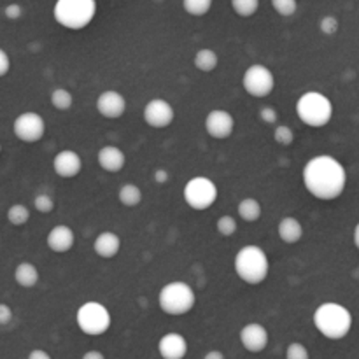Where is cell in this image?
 <instances>
[{"label": "cell", "instance_id": "obj_1", "mask_svg": "<svg viewBox=\"0 0 359 359\" xmlns=\"http://www.w3.org/2000/svg\"><path fill=\"white\" fill-rule=\"evenodd\" d=\"M304 184L314 198L332 202L346 191L347 172L337 158L319 154L305 163Z\"/></svg>", "mask_w": 359, "mask_h": 359}, {"label": "cell", "instance_id": "obj_2", "mask_svg": "<svg viewBox=\"0 0 359 359\" xmlns=\"http://www.w3.org/2000/svg\"><path fill=\"white\" fill-rule=\"evenodd\" d=\"M314 326L328 340H342L353 328V314L344 305L328 302L316 309Z\"/></svg>", "mask_w": 359, "mask_h": 359}, {"label": "cell", "instance_id": "obj_3", "mask_svg": "<svg viewBox=\"0 0 359 359\" xmlns=\"http://www.w3.org/2000/svg\"><path fill=\"white\" fill-rule=\"evenodd\" d=\"M235 273L249 286H258L269 277L270 262L266 252L258 245H245L235 256Z\"/></svg>", "mask_w": 359, "mask_h": 359}, {"label": "cell", "instance_id": "obj_4", "mask_svg": "<svg viewBox=\"0 0 359 359\" xmlns=\"http://www.w3.org/2000/svg\"><path fill=\"white\" fill-rule=\"evenodd\" d=\"M97 2L93 0H58L53 9L56 23L67 30H83L93 21Z\"/></svg>", "mask_w": 359, "mask_h": 359}, {"label": "cell", "instance_id": "obj_5", "mask_svg": "<svg viewBox=\"0 0 359 359\" xmlns=\"http://www.w3.org/2000/svg\"><path fill=\"white\" fill-rule=\"evenodd\" d=\"M297 114L304 125L323 128L333 118V104L319 91H307L297 102Z\"/></svg>", "mask_w": 359, "mask_h": 359}, {"label": "cell", "instance_id": "obj_6", "mask_svg": "<svg viewBox=\"0 0 359 359\" xmlns=\"http://www.w3.org/2000/svg\"><path fill=\"white\" fill-rule=\"evenodd\" d=\"M158 304L165 314L184 316L195 307V291L186 283H179V280L168 283L167 286L161 287L160 294H158Z\"/></svg>", "mask_w": 359, "mask_h": 359}, {"label": "cell", "instance_id": "obj_7", "mask_svg": "<svg viewBox=\"0 0 359 359\" xmlns=\"http://www.w3.org/2000/svg\"><path fill=\"white\" fill-rule=\"evenodd\" d=\"M76 321L81 332L90 337L104 335L112 325L111 312L98 302H86L81 305L76 314Z\"/></svg>", "mask_w": 359, "mask_h": 359}, {"label": "cell", "instance_id": "obj_8", "mask_svg": "<svg viewBox=\"0 0 359 359\" xmlns=\"http://www.w3.org/2000/svg\"><path fill=\"white\" fill-rule=\"evenodd\" d=\"M182 196L193 210H207L216 203L217 186L209 177L196 175L186 182Z\"/></svg>", "mask_w": 359, "mask_h": 359}, {"label": "cell", "instance_id": "obj_9", "mask_svg": "<svg viewBox=\"0 0 359 359\" xmlns=\"http://www.w3.org/2000/svg\"><path fill=\"white\" fill-rule=\"evenodd\" d=\"M242 86L248 91L251 97L255 98H265L276 88V77H273L272 70L262 63H255V65L248 67L242 77Z\"/></svg>", "mask_w": 359, "mask_h": 359}, {"label": "cell", "instance_id": "obj_10", "mask_svg": "<svg viewBox=\"0 0 359 359\" xmlns=\"http://www.w3.org/2000/svg\"><path fill=\"white\" fill-rule=\"evenodd\" d=\"M13 132L21 142L35 144L44 137L46 121L37 112H23L14 119Z\"/></svg>", "mask_w": 359, "mask_h": 359}, {"label": "cell", "instance_id": "obj_11", "mask_svg": "<svg viewBox=\"0 0 359 359\" xmlns=\"http://www.w3.org/2000/svg\"><path fill=\"white\" fill-rule=\"evenodd\" d=\"M174 118V107L170 105V102L163 100V98H153V100L147 102L146 107H144V121L154 130H161L170 126Z\"/></svg>", "mask_w": 359, "mask_h": 359}, {"label": "cell", "instance_id": "obj_12", "mask_svg": "<svg viewBox=\"0 0 359 359\" xmlns=\"http://www.w3.org/2000/svg\"><path fill=\"white\" fill-rule=\"evenodd\" d=\"M205 130L214 139H228L235 130V119L224 109H214L205 118Z\"/></svg>", "mask_w": 359, "mask_h": 359}, {"label": "cell", "instance_id": "obj_13", "mask_svg": "<svg viewBox=\"0 0 359 359\" xmlns=\"http://www.w3.org/2000/svg\"><path fill=\"white\" fill-rule=\"evenodd\" d=\"M241 344L248 353H262L269 346V332L259 323H249L241 330Z\"/></svg>", "mask_w": 359, "mask_h": 359}, {"label": "cell", "instance_id": "obj_14", "mask_svg": "<svg viewBox=\"0 0 359 359\" xmlns=\"http://www.w3.org/2000/svg\"><path fill=\"white\" fill-rule=\"evenodd\" d=\"M97 111L105 119H119L126 111V100L119 91L107 90L98 95Z\"/></svg>", "mask_w": 359, "mask_h": 359}, {"label": "cell", "instance_id": "obj_15", "mask_svg": "<svg viewBox=\"0 0 359 359\" xmlns=\"http://www.w3.org/2000/svg\"><path fill=\"white\" fill-rule=\"evenodd\" d=\"M53 168L62 179H74L83 170V160L72 149H63L53 160Z\"/></svg>", "mask_w": 359, "mask_h": 359}, {"label": "cell", "instance_id": "obj_16", "mask_svg": "<svg viewBox=\"0 0 359 359\" xmlns=\"http://www.w3.org/2000/svg\"><path fill=\"white\" fill-rule=\"evenodd\" d=\"M158 354L161 359H184L188 354V342L181 333H167L158 342Z\"/></svg>", "mask_w": 359, "mask_h": 359}, {"label": "cell", "instance_id": "obj_17", "mask_svg": "<svg viewBox=\"0 0 359 359\" xmlns=\"http://www.w3.org/2000/svg\"><path fill=\"white\" fill-rule=\"evenodd\" d=\"M46 244H48V248L53 252L63 255V252H69L74 248V244H76V235H74V230L70 226L58 224V226L51 228V231L48 233V238H46Z\"/></svg>", "mask_w": 359, "mask_h": 359}, {"label": "cell", "instance_id": "obj_18", "mask_svg": "<svg viewBox=\"0 0 359 359\" xmlns=\"http://www.w3.org/2000/svg\"><path fill=\"white\" fill-rule=\"evenodd\" d=\"M97 160L98 165H100L105 172H109V174H118L119 170H123V167H125L126 163L125 153L116 146L102 147L97 154Z\"/></svg>", "mask_w": 359, "mask_h": 359}, {"label": "cell", "instance_id": "obj_19", "mask_svg": "<svg viewBox=\"0 0 359 359\" xmlns=\"http://www.w3.org/2000/svg\"><path fill=\"white\" fill-rule=\"evenodd\" d=\"M95 255L104 259H112L121 251V238L114 231H102L93 242Z\"/></svg>", "mask_w": 359, "mask_h": 359}, {"label": "cell", "instance_id": "obj_20", "mask_svg": "<svg viewBox=\"0 0 359 359\" xmlns=\"http://www.w3.org/2000/svg\"><path fill=\"white\" fill-rule=\"evenodd\" d=\"M277 233H279L280 241L293 245V244H298V242L302 241V237H304V226H302V223L297 219V217L287 216L279 221Z\"/></svg>", "mask_w": 359, "mask_h": 359}, {"label": "cell", "instance_id": "obj_21", "mask_svg": "<svg viewBox=\"0 0 359 359\" xmlns=\"http://www.w3.org/2000/svg\"><path fill=\"white\" fill-rule=\"evenodd\" d=\"M39 279H41V276H39L37 266L32 265V263L28 262L20 263V265L16 266V270H14V280L18 283V286L27 287V290L37 286Z\"/></svg>", "mask_w": 359, "mask_h": 359}, {"label": "cell", "instance_id": "obj_22", "mask_svg": "<svg viewBox=\"0 0 359 359\" xmlns=\"http://www.w3.org/2000/svg\"><path fill=\"white\" fill-rule=\"evenodd\" d=\"M237 212H238V217H241L242 221H245V223H256V221L262 217L263 209H262V203H259L256 198H244L241 200V203H238Z\"/></svg>", "mask_w": 359, "mask_h": 359}, {"label": "cell", "instance_id": "obj_23", "mask_svg": "<svg viewBox=\"0 0 359 359\" xmlns=\"http://www.w3.org/2000/svg\"><path fill=\"white\" fill-rule=\"evenodd\" d=\"M193 63H195L196 69L200 70V72H214L217 67V63H219V58H217L216 51H212V49H200V51H196L195 58H193Z\"/></svg>", "mask_w": 359, "mask_h": 359}, {"label": "cell", "instance_id": "obj_24", "mask_svg": "<svg viewBox=\"0 0 359 359\" xmlns=\"http://www.w3.org/2000/svg\"><path fill=\"white\" fill-rule=\"evenodd\" d=\"M118 198L119 202H121V205L137 207L140 202H142V191H140L139 186L128 182V184L121 186V189H119L118 193Z\"/></svg>", "mask_w": 359, "mask_h": 359}, {"label": "cell", "instance_id": "obj_25", "mask_svg": "<svg viewBox=\"0 0 359 359\" xmlns=\"http://www.w3.org/2000/svg\"><path fill=\"white\" fill-rule=\"evenodd\" d=\"M7 221H9L13 226H23L30 221V209L23 203H14L7 210Z\"/></svg>", "mask_w": 359, "mask_h": 359}, {"label": "cell", "instance_id": "obj_26", "mask_svg": "<svg viewBox=\"0 0 359 359\" xmlns=\"http://www.w3.org/2000/svg\"><path fill=\"white\" fill-rule=\"evenodd\" d=\"M74 104V97L65 88H56L51 93V105L58 111H69Z\"/></svg>", "mask_w": 359, "mask_h": 359}, {"label": "cell", "instance_id": "obj_27", "mask_svg": "<svg viewBox=\"0 0 359 359\" xmlns=\"http://www.w3.org/2000/svg\"><path fill=\"white\" fill-rule=\"evenodd\" d=\"M182 7H184V11L189 16L200 18L205 16L212 9V0H184Z\"/></svg>", "mask_w": 359, "mask_h": 359}, {"label": "cell", "instance_id": "obj_28", "mask_svg": "<svg viewBox=\"0 0 359 359\" xmlns=\"http://www.w3.org/2000/svg\"><path fill=\"white\" fill-rule=\"evenodd\" d=\"M231 7H233L235 14H238V16L251 18L258 13L259 2L258 0H233Z\"/></svg>", "mask_w": 359, "mask_h": 359}, {"label": "cell", "instance_id": "obj_29", "mask_svg": "<svg viewBox=\"0 0 359 359\" xmlns=\"http://www.w3.org/2000/svg\"><path fill=\"white\" fill-rule=\"evenodd\" d=\"M237 228V219H235L233 216H221L216 223L217 233L223 235V237H231V235H235Z\"/></svg>", "mask_w": 359, "mask_h": 359}, {"label": "cell", "instance_id": "obj_30", "mask_svg": "<svg viewBox=\"0 0 359 359\" xmlns=\"http://www.w3.org/2000/svg\"><path fill=\"white\" fill-rule=\"evenodd\" d=\"M273 140L279 146H291L294 140V132L287 125H279L273 130Z\"/></svg>", "mask_w": 359, "mask_h": 359}, {"label": "cell", "instance_id": "obj_31", "mask_svg": "<svg viewBox=\"0 0 359 359\" xmlns=\"http://www.w3.org/2000/svg\"><path fill=\"white\" fill-rule=\"evenodd\" d=\"M272 7L276 9L277 14L284 18L293 16L298 11V4L294 0H272Z\"/></svg>", "mask_w": 359, "mask_h": 359}, {"label": "cell", "instance_id": "obj_32", "mask_svg": "<svg viewBox=\"0 0 359 359\" xmlns=\"http://www.w3.org/2000/svg\"><path fill=\"white\" fill-rule=\"evenodd\" d=\"M34 205L41 214H49L55 210V200H53V196L48 195V193H41V195L35 196Z\"/></svg>", "mask_w": 359, "mask_h": 359}, {"label": "cell", "instance_id": "obj_33", "mask_svg": "<svg viewBox=\"0 0 359 359\" xmlns=\"http://www.w3.org/2000/svg\"><path fill=\"white\" fill-rule=\"evenodd\" d=\"M286 359H311V354H309V349L304 344L293 342L287 346Z\"/></svg>", "mask_w": 359, "mask_h": 359}, {"label": "cell", "instance_id": "obj_34", "mask_svg": "<svg viewBox=\"0 0 359 359\" xmlns=\"http://www.w3.org/2000/svg\"><path fill=\"white\" fill-rule=\"evenodd\" d=\"M259 118H262V121L266 123V125H276L277 119H279V114H277L276 109L270 107V105H263V107L259 109Z\"/></svg>", "mask_w": 359, "mask_h": 359}, {"label": "cell", "instance_id": "obj_35", "mask_svg": "<svg viewBox=\"0 0 359 359\" xmlns=\"http://www.w3.org/2000/svg\"><path fill=\"white\" fill-rule=\"evenodd\" d=\"M337 30H339V21H337V18H333V16L323 18V21H321V32H323V34L333 35Z\"/></svg>", "mask_w": 359, "mask_h": 359}, {"label": "cell", "instance_id": "obj_36", "mask_svg": "<svg viewBox=\"0 0 359 359\" xmlns=\"http://www.w3.org/2000/svg\"><path fill=\"white\" fill-rule=\"evenodd\" d=\"M21 7L20 4H9V6H6V9H4V14H6L7 20H20L21 18Z\"/></svg>", "mask_w": 359, "mask_h": 359}, {"label": "cell", "instance_id": "obj_37", "mask_svg": "<svg viewBox=\"0 0 359 359\" xmlns=\"http://www.w3.org/2000/svg\"><path fill=\"white\" fill-rule=\"evenodd\" d=\"M13 318H14V314H13V311H11L9 305L0 304V325L7 326L11 321H13Z\"/></svg>", "mask_w": 359, "mask_h": 359}, {"label": "cell", "instance_id": "obj_38", "mask_svg": "<svg viewBox=\"0 0 359 359\" xmlns=\"http://www.w3.org/2000/svg\"><path fill=\"white\" fill-rule=\"evenodd\" d=\"M11 69V60L9 55L6 53V49H0V76H7Z\"/></svg>", "mask_w": 359, "mask_h": 359}, {"label": "cell", "instance_id": "obj_39", "mask_svg": "<svg viewBox=\"0 0 359 359\" xmlns=\"http://www.w3.org/2000/svg\"><path fill=\"white\" fill-rule=\"evenodd\" d=\"M168 177H170V175H168V172L163 170V168L154 172V181H156L158 184H165V182L168 181Z\"/></svg>", "mask_w": 359, "mask_h": 359}, {"label": "cell", "instance_id": "obj_40", "mask_svg": "<svg viewBox=\"0 0 359 359\" xmlns=\"http://www.w3.org/2000/svg\"><path fill=\"white\" fill-rule=\"evenodd\" d=\"M28 359H53L51 354L46 353L42 349H34L30 354H28Z\"/></svg>", "mask_w": 359, "mask_h": 359}, {"label": "cell", "instance_id": "obj_41", "mask_svg": "<svg viewBox=\"0 0 359 359\" xmlns=\"http://www.w3.org/2000/svg\"><path fill=\"white\" fill-rule=\"evenodd\" d=\"M81 359H105V356L100 353V351H88V353H84V356Z\"/></svg>", "mask_w": 359, "mask_h": 359}, {"label": "cell", "instance_id": "obj_42", "mask_svg": "<svg viewBox=\"0 0 359 359\" xmlns=\"http://www.w3.org/2000/svg\"><path fill=\"white\" fill-rule=\"evenodd\" d=\"M203 359H226V358H224V354L221 353V351H209V353L203 356Z\"/></svg>", "mask_w": 359, "mask_h": 359}, {"label": "cell", "instance_id": "obj_43", "mask_svg": "<svg viewBox=\"0 0 359 359\" xmlns=\"http://www.w3.org/2000/svg\"><path fill=\"white\" fill-rule=\"evenodd\" d=\"M353 242L354 245L359 249V223L356 224V228H354V233H353Z\"/></svg>", "mask_w": 359, "mask_h": 359}]
</instances>
